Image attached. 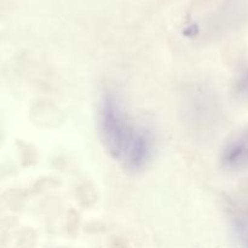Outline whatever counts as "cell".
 Wrapping results in <instances>:
<instances>
[{
    "label": "cell",
    "instance_id": "cell-1",
    "mask_svg": "<svg viewBox=\"0 0 248 248\" xmlns=\"http://www.w3.org/2000/svg\"><path fill=\"white\" fill-rule=\"evenodd\" d=\"M97 126L108 154L125 169L140 171L152 161L155 152L154 135L148 127L136 123L113 90L104 89L101 93Z\"/></svg>",
    "mask_w": 248,
    "mask_h": 248
},
{
    "label": "cell",
    "instance_id": "cell-2",
    "mask_svg": "<svg viewBox=\"0 0 248 248\" xmlns=\"http://www.w3.org/2000/svg\"><path fill=\"white\" fill-rule=\"evenodd\" d=\"M219 162L225 171L241 172L248 170V126L235 133L225 143Z\"/></svg>",
    "mask_w": 248,
    "mask_h": 248
},
{
    "label": "cell",
    "instance_id": "cell-3",
    "mask_svg": "<svg viewBox=\"0 0 248 248\" xmlns=\"http://www.w3.org/2000/svg\"><path fill=\"white\" fill-rule=\"evenodd\" d=\"M227 212L235 235L248 245V206L232 201L227 207Z\"/></svg>",
    "mask_w": 248,
    "mask_h": 248
}]
</instances>
